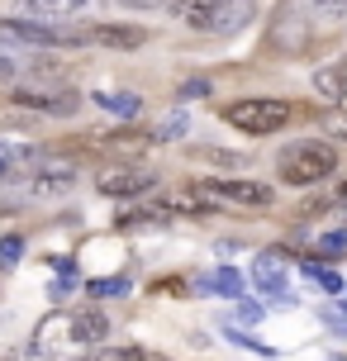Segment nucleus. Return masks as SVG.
<instances>
[{"mask_svg": "<svg viewBox=\"0 0 347 361\" xmlns=\"http://www.w3.org/2000/svg\"><path fill=\"white\" fill-rule=\"evenodd\" d=\"M110 333V319L100 314V309H53L43 324L34 328V343H29V352L43 361H67L72 352H86V347H95L100 338Z\"/></svg>", "mask_w": 347, "mask_h": 361, "instance_id": "nucleus-1", "label": "nucleus"}, {"mask_svg": "<svg viewBox=\"0 0 347 361\" xmlns=\"http://www.w3.org/2000/svg\"><path fill=\"white\" fill-rule=\"evenodd\" d=\"M338 171V147L333 143H319V138H300V143L281 147L276 157V176L281 185H295V190H314Z\"/></svg>", "mask_w": 347, "mask_h": 361, "instance_id": "nucleus-2", "label": "nucleus"}, {"mask_svg": "<svg viewBox=\"0 0 347 361\" xmlns=\"http://www.w3.org/2000/svg\"><path fill=\"white\" fill-rule=\"evenodd\" d=\"M219 119L238 133H248V138H272L295 119V109L291 100H276V95H248V100L219 105Z\"/></svg>", "mask_w": 347, "mask_h": 361, "instance_id": "nucleus-3", "label": "nucleus"}, {"mask_svg": "<svg viewBox=\"0 0 347 361\" xmlns=\"http://www.w3.org/2000/svg\"><path fill=\"white\" fill-rule=\"evenodd\" d=\"M209 200L219 209H272L276 204V185L272 180H252V176H224V180H200Z\"/></svg>", "mask_w": 347, "mask_h": 361, "instance_id": "nucleus-4", "label": "nucleus"}, {"mask_svg": "<svg viewBox=\"0 0 347 361\" xmlns=\"http://www.w3.org/2000/svg\"><path fill=\"white\" fill-rule=\"evenodd\" d=\"M10 100L24 109H34V114H53V119H72L76 109H81V95L72 86H62V81H24V86L10 90Z\"/></svg>", "mask_w": 347, "mask_h": 361, "instance_id": "nucleus-5", "label": "nucleus"}, {"mask_svg": "<svg viewBox=\"0 0 347 361\" xmlns=\"http://www.w3.org/2000/svg\"><path fill=\"white\" fill-rule=\"evenodd\" d=\"M157 185V176L138 162H119V166H105L100 176H95V190L110 200H133V195H147Z\"/></svg>", "mask_w": 347, "mask_h": 361, "instance_id": "nucleus-6", "label": "nucleus"}, {"mask_svg": "<svg viewBox=\"0 0 347 361\" xmlns=\"http://www.w3.org/2000/svg\"><path fill=\"white\" fill-rule=\"evenodd\" d=\"M157 209H162L166 219H171V214H185V219L219 214V204L209 200V190H205L200 180H190V185H176V190H166V195H157Z\"/></svg>", "mask_w": 347, "mask_h": 361, "instance_id": "nucleus-7", "label": "nucleus"}, {"mask_svg": "<svg viewBox=\"0 0 347 361\" xmlns=\"http://www.w3.org/2000/svg\"><path fill=\"white\" fill-rule=\"evenodd\" d=\"M252 286L262 290V300L291 290V252H286V247H267V252L252 262Z\"/></svg>", "mask_w": 347, "mask_h": 361, "instance_id": "nucleus-8", "label": "nucleus"}, {"mask_svg": "<svg viewBox=\"0 0 347 361\" xmlns=\"http://www.w3.org/2000/svg\"><path fill=\"white\" fill-rule=\"evenodd\" d=\"M252 19H257V0H219L214 15H209V24H205V34H219V38L243 34Z\"/></svg>", "mask_w": 347, "mask_h": 361, "instance_id": "nucleus-9", "label": "nucleus"}, {"mask_svg": "<svg viewBox=\"0 0 347 361\" xmlns=\"http://www.w3.org/2000/svg\"><path fill=\"white\" fill-rule=\"evenodd\" d=\"M86 43L91 48L128 53V48H143L147 43V29H138V24H86Z\"/></svg>", "mask_w": 347, "mask_h": 361, "instance_id": "nucleus-10", "label": "nucleus"}, {"mask_svg": "<svg viewBox=\"0 0 347 361\" xmlns=\"http://www.w3.org/2000/svg\"><path fill=\"white\" fill-rule=\"evenodd\" d=\"M195 290H205V295H224V300H243V295H248V281H243L238 267H214V271H205L200 281H195Z\"/></svg>", "mask_w": 347, "mask_h": 361, "instance_id": "nucleus-11", "label": "nucleus"}, {"mask_svg": "<svg viewBox=\"0 0 347 361\" xmlns=\"http://www.w3.org/2000/svg\"><path fill=\"white\" fill-rule=\"evenodd\" d=\"M19 10L29 19L53 24V19H76L81 10H91V0H19Z\"/></svg>", "mask_w": 347, "mask_h": 361, "instance_id": "nucleus-12", "label": "nucleus"}, {"mask_svg": "<svg viewBox=\"0 0 347 361\" xmlns=\"http://www.w3.org/2000/svg\"><path fill=\"white\" fill-rule=\"evenodd\" d=\"M147 147H152V133H110V138H100V152H110L119 162H138Z\"/></svg>", "mask_w": 347, "mask_h": 361, "instance_id": "nucleus-13", "label": "nucleus"}, {"mask_svg": "<svg viewBox=\"0 0 347 361\" xmlns=\"http://www.w3.org/2000/svg\"><path fill=\"white\" fill-rule=\"evenodd\" d=\"M91 105L110 109L114 119H138V114H143V95H138V90H95Z\"/></svg>", "mask_w": 347, "mask_h": 361, "instance_id": "nucleus-14", "label": "nucleus"}, {"mask_svg": "<svg viewBox=\"0 0 347 361\" xmlns=\"http://www.w3.org/2000/svg\"><path fill=\"white\" fill-rule=\"evenodd\" d=\"M272 38L286 48V53H300V48L310 43L305 24H300V15H295V5H281V10H276V34Z\"/></svg>", "mask_w": 347, "mask_h": 361, "instance_id": "nucleus-15", "label": "nucleus"}, {"mask_svg": "<svg viewBox=\"0 0 347 361\" xmlns=\"http://www.w3.org/2000/svg\"><path fill=\"white\" fill-rule=\"evenodd\" d=\"M314 90H319L324 100H343L347 95V53L338 57V62H329V67L314 72Z\"/></svg>", "mask_w": 347, "mask_h": 361, "instance_id": "nucleus-16", "label": "nucleus"}, {"mask_svg": "<svg viewBox=\"0 0 347 361\" xmlns=\"http://www.w3.org/2000/svg\"><path fill=\"white\" fill-rule=\"evenodd\" d=\"M214 5H219V0H171V15L181 19L185 29L205 34V24H209V15H214Z\"/></svg>", "mask_w": 347, "mask_h": 361, "instance_id": "nucleus-17", "label": "nucleus"}, {"mask_svg": "<svg viewBox=\"0 0 347 361\" xmlns=\"http://www.w3.org/2000/svg\"><path fill=\"white\" fill-rule=\"evenodd\" d=\"M300 276H305V281H314V286L324 290V295H343V286H347L338 271L324 267V262H314V257H305V262H300Z\"/></svg>", "mask_w": 347, "mask_h": 361, "instance_id": "nucleus-18", "label": "nucleus"}, {"mask_svg": "<svg viewBox=\"0 0 347 361\" xmlns=\"http://www.w3.org/2000/svg\"><path fill=\"white\" fill-rule=\"evenodd\" d=\"M81 290L91 295V300H119V295H128V276H91V281H81Z\"/></svg>", "mask_w": 347, "mask_h": 361, "instance_id": "nucleus-19", "label": "nucleus"}, {"mask_svg": "<svg viewBox=\"0 0 347 361\" xmlns=\"http://www.w3.org/2000/svg\"><path fill=\"white\" fill-rule=\"evenodd\" d=\"M114 224H119V228H166L171 219H166L162 209H119Z\"/></svg>", "mask_w": 347, "mask_h": 361, "instance_id": "nucleus-20", "label": "nucleus"}, {"mask_svg": "<svg viewBox=\"0 0 347 361\" xmlns=\"http://www.w3.org/2000/svg\"><path fill=\"white\" fill-rule=\"evenodd\" d=\"M81 361H147V352L143 347H86L81 352Z\"/></svg>", "mask_w": 347, "mask_h": 361, "instance_id": "nucleus-21", "label": "nucleus"}, {"mask_svg": "<svg viewBox=\"0 0 347 361\" xmlns=\"http://www.w3.org/2000/svg\"><path fill=\"white\" fill-rule=\"evenodd\" d=\"M195 162H209V166H243V152H224V147H185Z\"/></svg>", "mask_w": 347, "mask_h": 361, "instance_id": "nucleus-22", "label": "nucleus"}, {"mask_svg": "<svg viewBox=\"0 0 347 361\" xmlns=\"http://www.w3.org/2000/svg\"><path fill=\"white\" fill-rule=\"evenodd\" d=\"M185 133H190V114L185 109H171L162 119V128H157V138H166V143H181Z\"/></svg>", "mask_w": 347, "mask_h": 361, "instance_id": "nucleus-23", "label": "nucleus"}, {"mask_svg": "<svg viewBox=\"0 0 347 361\" xmlns=\"http://www.w3.org/2000/svg\"><path fill=\"white\" fill-rule=\"evenodd\" d=\"M324 133L347 143V95H343V100H333V109L324 114Z\"/></svg>", "mask_w": 347, "mask_h": 361, "instance_id": "nucleus-24", "label": "nucleus"}, {"mask_svg": "<svg viewBox=\"0 0 347 361\" xmlns=\"http://www.w3.org/2000/svg\"><path fill=\"white\" fill-rule=\"evenodd\" d=\"M319 252L329 257V262H343V252H347V228H333V233H319Z\"/></svg>", "mask_w": 347, "mask_h": 361, "instance_id": "nucleus-25", "label": "nucleus"}, {"mask_svg": "<svg viewBox=\"0 0 347 361\" xmlns=\"http://www.w3.org/2000/svg\"><path fill=\"white\" fill-rule=\"evenodd\" d=\"M262 314H267V305L262 300H238V309H233V319H238V328H252V324H262Z\"/></svg>", "mask_w": 347, "mask_h": 361, "instance_id": "nucleus-26", "label": "nucleus"}, {"mask_svg": "<svg viewBox=\"0 0 347 361\" xmlns=\"http://www.w3.org/2000/svg\"><path fill=\"white\" fill-rule=\"evenodd\" d=\"M19 257H24V238H19V233H5V238H0V267H15Z\"/></svg>", "mask_w": 347, "mask_h": 361, "instance_id": "nucleus-27", "label": "nucleus"}, {"mask_svg": "<svg viewBox=\"0 0 347 361\" xmlns=\"http://www.w3.org/2000/svg\"><path fill=\"white\" fill-rule=\"evenodd\" d=\"M319 319H324L338 338H347V309L343 305H324V309H319Z\"/></svg>", "mask_w": 347, "mask_h": 361, "instance_id": "nucleus-28", "label": "nucleus"}, {"mask_svg": "<svg viewBox=\"0 0 347 361\" xmlns=\"http://www.w3.org/2000/svg\"><path fill=\"white\" fill-rule=\"evenodd\" d=\"M224 338H229V343H233V347H252V352H272V347H267V343H257L252 333H243V328H238V324H229V328H224Z\"/></svg>", "mask_w": 347, "mask_h": 361, "instance_id": "nucleus-29", "label": "nucleus"}, {"mask_svg": "<svg viewBox=\"0 0 347 361\" xmlns=\"http://www.w3.org/2000/svg\"><path fill=\"white\" fill-rule=\"evenodd\" d=\"M314 5V15H324V19H347V0H310Z\"/></svg>", "mask_w": 347, "mask_h": 361, "instance_id": "nucleus-30", "label": "nucleus"}, {"mask_svg": "<svg viewBox=\"0 0 347 361\" xmlns=\"http://www.w3.org/2000/svg\"><path fill=\"white\" fill-rule=\"evenodd\" d=\"M209 90H214V86H209V76H190V81L181 86V100H205Z\"/></svg>", "mask_w": 347, "mask_h": 361, "instance_id": "nucleus-31", "label": "nucleus"}, {"mask_svg": "<svg viewBox=\"0 0 347 361\" xmlns=\"http://www.w3.org/2000/svg\"><path fill=\"white\" fill-rule=\"evenodd\" d=\"M190 290V281H181V276H162V281H152V295H185Z\"/></svg>", "mask_w": 347, "mask_h": 361, "instance_id": "nucleus-32", "label": "nucleus"}, {"mask_svg": "<svg viewBox=\"0 0 347 361\" xmlns=\"http://www.w3.org/2000/svg\"><path fill=\"white\" fill-rule=\"evenodd\" d=\"M76 286H81V281H76V276H57L53 286H48V295H53L57 305H62V300H67V295H72V290H76Z\"/></svg>", "mask_w": 347, "mask_h": 361, "instance_id": "nucleus-33", "label": "nucleus"}, {"mask_svg": "<svg viewBox=\"0 0 347 361\" xmlns=\"http://www.w3.org/2000/svg\"><path fill=\"white\" fill-rule=\"evenodd\" d=\"M262 305H267V309H295V305H300V300H295L291 290H281V295H267Z\"/></svg>", "mask_w": 347, "mask_h": 361, "instance_id": "nucleus-34", "label": "nucleus"}, {"mask_svg": "<svg viewBox=\"0 0 347 361\" xmlns=\"http://www.w3.org/2000/svg\"><path fill=\"white\" fill-rule=\"evenodd\" d=\"M114 5H124V10H166V0H114Z\"/></svg>", "mask_w": 347, "mask_h": 361, "instance_id": "nucleus-35", "label": "nucleus"}, {"mask_svg": "<svg viewBox=\"0 0 347 361\" xmlns=\"http://www.w3.org/2000/svg\"><path fill=\"white\" fill-rule=\"evenodd\" d=\"M53 271L57 276H76V262L72 257H53Z\"/></svg>", "mask_w": 347, "mask_h": 361, "instance_id": "nucleus-36", "label": "nucleus"}, {"mask_svg": "<svg viewBox=\"0 0 347 361\" xmlns=\"http://www.w3.org/2000/svg\"><path fill=\"white\" fill-rule=\"evenodd\" d=\"M0 361H19V357H15V352H10V347H0Z\"/></svg>", "mask_w": 347, "mask_h": 361, "instance_id": "nucleus-37", "label": "nucleus"}, {"mask_svg": "<svg viewBox=\"0 0 347 361\" xmlns=\"http://www.w3.org/2000/svg\"><path fill=\"white\" fill-rule=\"evenodd\" d=\"M338 214H343V228H347V200H343V204H338Z\"/></svg>", "mask_w": 347, "mask_h": 361, "instance_id": "nucleus-38", "label": "nucleus"}, {"mask_svg": "<svg viewBox=\"0 0 347 361\" xmlns=\"http://www.w3.org/2000/svg\"><path fill=\"white\" fill-rule=\"evenodd\" d=\"M338 305H343V309H347V286H343V295H338Z\"/></svg>", "mask_w": 347, "mask_h": 361, "instance_id": "nucleus-39", "label": "nucleus"}]
</instances>
